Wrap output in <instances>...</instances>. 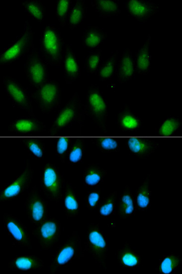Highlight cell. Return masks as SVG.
<instances>
[{
  "label": "cell",
  "instance_id": "cb8c5ba5",
  "mask_svg": "<svg viewBox=\"0 0 182 274\" xmlns=\"http://www.w3.org/2000/svg\"><path fill=\"white\" fill-rule=\"evenodd\" d=\"M116 123L122 131L132 132L140 128L142 121L128 105H125L118 112Z\"/></svg>",
  "mask_w": 182,
  "mask_h": 274
},
{
  "label": "cell",
  "instance_id": "b9f144b4",
  "mask_svg": "<svg viewBox=\"0 0 182 274\" xmlns=\"http://www.w3.org/2000/svg\"><path fill=\"white\" fill-rule=\"evenodd\" d=\"M101 192V188L97 186L87 192L84 200L89 210L94 211L97 209L102 199Z\"/></svg>",
  "mask_w": 182,
  "mask_h": 274
},
{
  "label": "cell",
  "instance_id": "1f68e13d",
  "mask_svg": "<svg viewBox=\"0 0 182 274\" xmlns=\"http://www.w3.org/2000/svg\"><path fill=\"white\" fill-rule=\"evenodd\" d=\"M118 50L112 52L107 59L101 63L95 71V75L101 81L111 79L115 74Z\"/></svg>",
  "mask_w": 182,
  "mask_h": 274
},
{
  "label": "cell",
  "instance_id": "44dd1931",
  "mask_svg": "<svg viewBox=\"0 0 182 274\" xmlns=\"http://www.w3.org/2000/svg\"><path fill=\"white\" fill-rule=\"evenodd\" d=\"M64 78L67 84H71L81 75V68L71 44L65 45L63 57Z\"/></svg>",
  "mask_w": 182,
  "mask_h": 274
},
{
  "label": "cell",
  "instance_id": "d590c367",
  "mask_svg": "<svg viewBox=\"0 0 182 274\" xmlns=\"http://www.w3.org/2000/svg\"><path fill=\"white\" fill-rule=\"evenodd\" d=\"M20 142L28 154L36 159H42L45 153L44 143L40 138L34 137L21 138Z\"/></svg>",
  "mask_w": 182,
  "mask_h": 274
},
{
  "label": "cell",
  "instance_id": "d6a6232c",
  "mask_svg": "<svg viewBox=\"0 0 182 274\" xmlns=\"http://www.w3.org/2000/svg\"><path fill=\"white\" fill-rule=\"evenodd\" d=\"M92 142L102 152L115 153L120 150L118 138L110 135L105 134L95 137Z\"/></svg>",
  "mask_w": 182,
  "mask_h": 274
},
{
  "label": "cell",
  "instance_id": "5b68a950",
  "mask_svg": "<svg viewBox=\"0 0 182 274\" xmlns=\"http://www.w3.org/2000/svg\"><path fill=\"white\" fill-rule=\"evenodd\" d=\"M85 115L84 105L81 103L80 95L74 93L58 111L48 132L54 135L70 127L74 122L80 124Z\"/></svg>",
  "mask_w": 182,
  "mask_h": 274
},
{
  "label": "cell",
  "instance_id": "4316f807",
  "mask_svg": "<svg viewBox=\"0 0 182 274\" xmlns=\"http://www.w3.org/2000/svg\"><path fill=\"white\" fill-rule=\"evenodd\" d=\"M137 209L134 195L129 185H126L119 197L118 214L120 219H128L135 214Z\"/></svg>",
  "mask_w": 182,
  "mask_h": 274
},
{
  "label": "cell",
  "instance_id": "ac0fdd59",
  "mask_svg": "<svg viewBox=\"0 0 182 274\" xmlns=\"http://www.w3.org/2000/svg\"><path fill=\"white\" fill-rule=\"evenodd\" d=\"M115 256L120 267L122 269L134 270L142 265L141 256L128 241L117 250Z\"/></svg>",
  "mask_w": 182,
  "mask_h": 274
},
{
  "label": "cell",
  "instance_id": "3957f363",
  "mask_svg": "<svg viewBox=\"0 0 182 274\" xmlns=\"http://www.w3.org/2000/svg\"><path fill=\"white\" fill-rule=\"evenodd\" d=\"M84 251L88 253L95 263L106 271L108 266L107 237L97 223L88 224Z\"/></svg>",
  "mask_w": 182,
  "mask_h": 274
},
{
  "label": "cell",
  "instance_id": "603a6c76",
  "mask_svg": "<svg viewBox=\"0 0 182 274\" xmlns=\"http://www.w3.org/2000/svg\"><path fill=\"white\" fill-rule=\"evenodd\" d=\"M62 199L64 215L66 218L76 217L80 211V200L75 187L68 181L65 182Z\"/></svg>",
  "mask_w": 182,
  "mask_h": 274
},
{
  "label": "cell",
  "instance_id": "6da1fadb",
  "mask_svg": "<svg viewBox=\"0 0 182 274\" xmlns=\"http://www.w3.org/2000/svg\"><path fill=\"white\" fill-rule=\"evenodd\" d=\"M84 257L81 240L76 231H73L57 248L47 267L49 274H55L70 265L76 259Z\"/></svg>",
  "mask_w": 182,
  "mask_h": 274
},
{
  "label": "cell",
  "instance_id": "8d00e7d4",
  "mask_svg": "<svg viewBox=\"0 0 182 274\" xmlns=\"http://www.w3.org/2000/svg\"><path fill=\"white\" fill-rule=\"evenodd\" d=\"M117 191H113L102 198L98 208V213L102 219H109L115 214Z\"/></svg>",
  "mask_w": 182,
  "mask_h": 274
},
{
  "label": "cell",
  "instance_id": "2e32d148",
  "mask_svg": "<svg viewBox=\"0 0 182 274\" xmlns=\"http://www.w3.org/2000/svg\"><path fill=\"white\" fill-rule=\"evenodd\" d=\"M46 125L35 116H19L10 122L8 132L18 135H29L44 132Z\"/></svg>",
  "mask_w": 182,
  "mask_h": 274
},
{
  "label": "cell",
  "instance_id": "9a60e30c",
  "mask_svg": "<svg viewBox=\"0 0 182 274\" xmlns=\"http://www.w3.org/2000/svg\"><path fill=\"white\" fill-rule=\"evenodd\" d=\"M125 144L132 155L144 159L155 151L159 146V142L152 137L131 136L126 138Z\"/></svg>",
  "mask_w": 182,
  "mask_h": 274
},
{
  "label": "cell",
  "instance_id": "484cf974",
  "mask_svg": "<svg viewBox=\"0 0 182 274\" xmlns=\"http://www.w3.org/2000/svg\"><path fill=\"white\" fill-rule=\"evenodd\" d=\"M107 37V33L97 26H88L84 28L82 35V45L88 49H94L101 44Z\"/></svg>",
  "mask_w": 182,
  "mask_h": 274
},
{
  "label": "cell",
  "instance_id": "f35d334b",
  "mask_svg": "<svg viewBox=\"0 0 182 274\" xmlns=\"http://www.w3.org/2000/svg\"><path fill=\"white\" fill-rule=\"evenodd\" d=\"M72 142V138L68 135H64L57 138L55 146L56 154L62 163H64L66 160L68 153Z\"/></svg>",
  "mask_w": 182,
  "mask_h": 274
},
{
  "label": "cell",
  "instance_id": "7c38bea8",
  "mask_svg": "<svg viewBox=\"0 0 182 274\" xmlns=\"http://www.w3.org/2000/svg\"><path fill=\"white\" fill-rule=\"evenodd\" d=\"M24 71L29 85L35 88L49 79L47 63L34 45L27 54Z\"/></svg>",
  "mask_w": 182,
  "mask_h": 274
},
{
  "label": "cell",
  "instance_id": "e575fe53",
  "mask_svg": "<svg viewBox=\"0 0 182 274\" xmlns=\"http://www.w3.org/2000/svg\"><path fill=\"white\" fill-rule=\"evenodd\" d=\"M182 120L178 117L170 116L165 118L156 130V134L160 137L174 136L180 129Z\"/></svg>",
  "mask_w": 182,
  "mask_h": 274
},
{
  "label": "cell",
  "instance_id": "7402d4cb",
  "mask_svg": "<svg viewBox=\"0 0 182 274\" xmlns=\"http://www.w3.org/2000/svg\"><path fill=\"white\" fill-rule=\"evenodd\" d=\"M151 37L150 34L144 43L139 48L134 57L135 73L138 75L148 74L151 69Z\"/></svg>",
  "mask_w": 182,
  "mask_h": 274
},
{
  "label": "cell",
  "instance_id": "d4e9b609",
  "mask_svg": "<svg viewBox=\"0 0 182 274\" xmlns=\"http://www.w3.org/2000/svg\"><path fill=\"white\" fill-rule=\"evenodd\" d=\"M151 175L145 176L134 196L137 210L145 212L151 207Z\"/></svg>",
  "mask_w": 182,
  "mask_h": 274
},
{
  "label": "cell",
  "instance_id": "f546056e",
  "mask_svg": "<svg viewBox=\"0 0 182 274\" xmlns=\"http://www.w3.org/2000/svg\"><path fill=\"white\" fill-rule=\"evenodd\" d=\"M87 6L84 0H76L72 4L69 12L68 24L70 29L78 28L87 16Z\"/></svg>",
  "mask_w": 182,
  "mask_h": 274
},
{
  "label": "cell",
  "instance_id": "52a82bcc",
  "mask_svg": "<svg viewBox=\"0 0 182 274\" xmlns=\"http://www.w3.org/2000/svg\"><path fill=\"white\" fill-rule=\"evenodd\" d=\"M65 182L63 175L53 163H45L40 172L39 185L41 191L50 201L58 202L62 199Z\"/></svg>",
  "mask_w": 182,
  "mask_h": 274
},
{
  "label": "cell",
  "instance_id": "30bf717a",
  "mask_svg": "<svg viewBox=\"0 0 182 274\" xmlns=\"http://www.w3.org/2000/svg\"><path fill=\"white\" fill-rule=\"evenodd\" d=\"M33 178V169L27 161L22 171L14 179L0 188V203L10 202L21 197L29 189Z\"/></svg>",
  "mask_w": 182,
  "mask_h": 274
},
{
  "label": "cell",
  "instance_id": "d6986e66",
  "mask_svg": "<svg viewBox=\"0 0 182 274\" xmlns=\"http://www.w3.org/2000/svg\"><path fill=\"white\" fill-rule=\"evenodd\" d=\"M115 74L121 84L131 80L135 74L134 57L129 48H125L120 56L116 66Z\"/></svg>",
  "mask_w": 182,
  "mask_h": 274
},
{
  "label": "cell",
  "instance_id": "ffe728a7",
  "mask_svg": "<svg viewBox=\"0 0 182 274\" xmlns=\"http://www.w3.org/2000/svg\"><path fill=\"white\" fill-rule=\"evenodd\" d=\"M44 265L43 261L38 256L33 255H16L7 263V267L12 271H36L41 270Z\"/></svg>",
  "mask_w": 182,
  "mask_h": 274
},
{
  "label": "cell",
  "instance_id": "8992f818",
  "mask_svg": "<svg viewBox=\"0 0 182 274\" xmlns=\"http://www.w3.org/2000/svg\"><path fill=\"white\" fill-rule=\"evenodd\" d=\"M84 110L85 115L106 132L108 117L107 102L98 84H91L88 88Z\"/></svg>",
  "mask_w": 182,
  "mask_h": 274
},
{
  "label": "cell",
  "instance_id": "83f0119b",
  "mask_svg": "<svg viewBox=\"0 0 182 274\" xmlns=\"http://www.w3.org/2000/svg\"><path fill=\"white\" fill-rule=\"evenodd\" d=\"M107 175V170L95 163L89 164L84 168L82 179L84 185L96 187L103 182Z\"/></svg>",
  "mask_w": 182,
  "mask_h": 274
},
{
  "label": "cell",
  "instance_id": "5bb4252c",
  "mask_svg": "<svg viewBox=\"0 0 182 274\" xmlns=\"http://www.w3.org/2000/svg\"><path fill=\"white\" fill-rule=\"evenodd\" d=\"M24 208L27 218L34 225L49 217L48 202L39 193L36 185L28 193Z\"/></svg>",
  "mask_w": 182,
  "mask_h": 274
},
{
  "label": "cell",
  "instance_id": "ba28073f",
  "mask_svg": "<svg viewBox=\"0 0 182 274\" xmlns=\"http://www.w3.org/2000/svg\"><path fill=\"white\" fill-rule=\"evenodd\" d=\"M31 95L41 112L44 114H48L60 106V84L57 81L49 79L35 88Z\"/></svg>",
  "mask_w": 182,
  "mask_h": 274
},
{
  "label": "cell",
  "instance_id": "277c9868",
  "mask_svg": "<svg viewBox=\"0 0 182 274\" xmlns=\"http://www.w3.org/2000/svg\"><path fill=\"white\" fill-rule=\"evenodd\" d=\"M33 44L31 24L25 21L22 31L0 54V67L9 65L28 54Z\"/></svg>",
  "mask_w": 182,
  "mask_h": 274
},
{
  "label": "cell",
  "instance_id": "7a4b0ae2",
  "mask_svg": "<svg viewBox=\"0 0 182 274\" xmlns=\"http://www.w3.org/2000/svg\"><path fill=\"white\" fill-rule=\"evenodd\" d=\"M65 42L59 30L51 24H47L40 34L39 47L43 59L51 66L61 63L65 51Z\"/></svg>",
  "mask_w": 182,
  "mask_h": 274
},
{
  "label": "cell",
  "instance_id": "e0dca14e",
  "mask_svg": "<svg viewBox=\"0 0 182 274\" xmlns=\"http://www.w3.org/2000/svg\"><path fill=\"white\" fill-rule=\"evenodd\" d=\"M125 7L131 18L144 23L158 12L159 5L151 0H128Z\"/></svg>",
  "mask_w": 182,
  "mask_h": 274
},
{
  "label": "cell",
  "instance_id": "9c48e42d",
  "mask_svg": "<svg viewBox=\"0 0 182 274\" xmlns=\"http://www.w3.org/2000/svg\"><path fill=\"white\" fill-rule=\"evenodd\" d=\"M62 233L60 220L54 217H48L40 223L34 225L31 234L38 241L43 251L52 248L59 241Z\"/></svg>",
  "mask_w": 182,
  "mask_h": 274
},
{
  "label": "cell",
  "instance_id": "4fadbf2b",
  "mask_svg": "<svg viewBox=\"0 0 182 274\" xmlns=\"http://www.w3.org/2000/svg\"><path fill=\"white\" fill-rule=\"evenodd\" d=\"M2 221L4 230L10 237L12 247H31V239L28 229L17 217L4 213Z\"/></svg>",
  "mask_w": 182,
  "mask_h": 274
},
{
  "label": "cell",
  "instance_id": "f1b7e54d",
  "mask_svg": "<svg viewBox=\"0 0 182 274\" xmlns=\"http://www.w3.org/2000/svg\"><path fill=\"white\" fill-rule=\"evenodd\" d=\"M182 264L181 256L171 253L162 256L155 270L160 274H175Z\"/></svg>",
  "mask_w": 182,
  "mask_h": 274
},
{
  "label": "cell",
  "instance_id": "ab89813d",
  "mask_svg": "<svg viewBox=\"0 0 182 274\" xmlns=\"http://www.w3.org/2000/svg\"><path fill=\"white\" fill-rule=\"evenodd\" d=\"M72 3V0H57L56 1V17L60 25L63 27L68 21Z\"/></svg>",
  "mask_w": 182,
  "mask_h": 274
},
{
  "label": "cell",
  "instance_id": "836d02e7",
  "mask_svg": "<svg viewBox=\"0 0 182 274\" xmlns=\"http://www.w3.org/2000/svg\"><path fill=\"white\" fill-rule=\"evenodd\" d=\"M21 5L25 12L33 20L39 23L44 21L46 8L41 0H24L22 2Z\"/></svg>",
  "mask_w": 182,
  "mask_h": 274
},
{
  "label": "cell",
  "instance_id": "4dcf8cb0",
  "mask_svg": "<svg viewBox=\"0 0 182 274\" xmlns=\"http://www.w3.org/2000/svg\"><path fill=\"white\" fill-rule=\"evenodd\" d=\"M91 3L95 10L102 17L117 16L121 13L118 0H92Z\"/></svg>",
  "mask_w": 182,
  "mask_h": 274
},
{
  "label": "cell",
  "instance_id": "8fae6325",
  "mask_svg": "<svg viewBox=\"0 0 182 274\" xmlns=\"http://www.w3.org/2000/svg\"><path fill=\"white\" fill-rule=\"evenodd\" d=\"M4 90L13 107L25 110L29 115L35 116L33 112L32 97L27 89L10 76H3Z\"/></svg>",
  "mask_w": 182,
  "mask_h": 274
},
{
  "label": "cell",
  "instance_id": "74e56055",
  "mask_svg": "<svg viewBox=\"0 0 182 274\" xmlns=\"http://www.w3.org/2000/svg\"><path fill=\"white\" fill-rule=\"evenodd\" d=\"M85 140L82 137L77 138L73 141L68 151L67 159L70 165L81 163L85 154Z\"/></svg>",
  "mask_w": 182,
  "mask_h": 274
},
{
  "label": "cell",
  "instance_id": "60d3db41",
  "mask_svg": "<svg viewBox=\"0 0 182 274\" xmlns=\"http://www.w3.org/2000/svg\"><path fill=\"white\" fill-rule=\"evenodd\" d=\"M102 59V50L100 49L89 52L85 58L84 67L91 74L95 72Z\"/></svg>",
  "mask_w": 182,
  "mask_h": 274
}]
</instances>
